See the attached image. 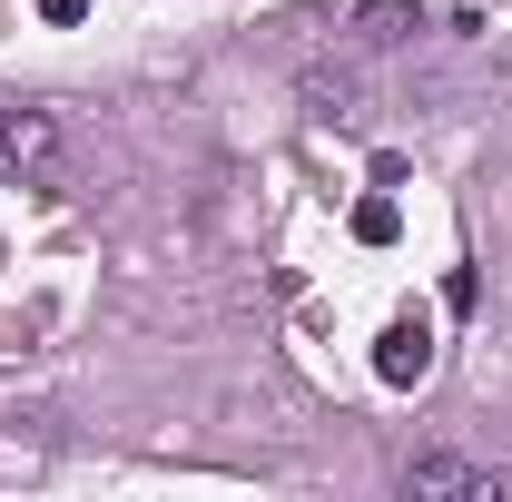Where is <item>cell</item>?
Returning <instances> with one entry per match:
<instances>
[{"instance_id": "1", "label": "cell", "mask_w": 512, "mask_h": 502, "mask_svg": "<svg viewBox=\"0 0 512 502\" xmlns=\"http://www.w3.org/2000/svg\"><path fill=\"white\" fill-rule=\"evenodd\" d=\"M60 158H69L60 109H0V168L10 178H60Z\"/></svg>"}, {"instance_id": "2", "label": "cell", "mask_w": 512, "mask_h": 502, "mask_svg": "<svg viewBox=\"0 0 512 502\" xmlns=\"http://www.w3.org/2000/svg\"><path fill=\"white\" fill-rule=\"evenodd\" d=\"M404 493H473V502H503L512 483H503V473H483V463H463V453H414V463H404Z\"/></svg>"}, {"instance_id": "3", "label": "cell", "mask_w": 512, "mask_h": 502, "mask_svg": "<svg viewBox=\"0 0 512 502\" xmlns=\"http://www.w3.org/2000/svg\"><path fill=\"white\" fill-rule=\"evenodd\" d=\"M424 365H434V325L424 315H394L375 335V375L384 384H424Z\"/></svg>"}, {"instance_id": "4", "label": "cell", "mask_w": 512, "mask_h": 502, "mask_svg": "<svg viewBox=\"0 0 512 502\" xmlns=\"http://www.w3.org/2000/svg\"><path fill=\"white\" fill-rule=\"evenodd\" d=\"M355 99H365V89H355V79H345V69H335V79H306V109H316V119H355Z\"/></svg>"}, {"instance_id": "5", "label": "cell", "mask_w": 512, "mask_h": 502, "mask_svg": "<svg viewBox=\"0 0 512 502\" xmlns=\"http://www.w3.org/2000/svg\"><path fill=\"white\" fill-rule=\"evenodd\" d=\"M355 30H365V40H414V10H394V0H365V10H355Z\"/></svg>"}]
</instances>
